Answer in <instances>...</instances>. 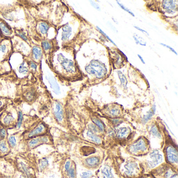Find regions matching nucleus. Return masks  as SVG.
Masks as SVG:
<instances>
[{"label": "nucleus", "mask_w": 178, "mask_h": 178, "mask_svg": "<svg viewBox=\"0 0 178 178\" xmlns=\"http://www.w3.org/2000/svg\"><path fill=\"white\" fill-rule=\"evenodd\" d=\"M0 52H1V50H0Z\"/></svg>", "instance_id": "nucleus-51"}, {"label": "nucleus", "mask_w": 178, "mask_h": 178, "mask_svg": "<svg viewBox=\"0 0 178 178\" xmlns=\"http://www.w3.org/2000/svg\"><path fill=\"white\" fill-rule=\"evenodd\" d=\"M117 73H118V76L119 77L120 82H121V86H122L124 89H126L127 85H128V80H127L126 77L121 71H118Z\"/></svg>", "instance_id": "nucleus-21"}, {"label": "nucleus", "mask_w": 178, "mask_h": 178, "mask_svg": "<svg viewBox=\"0 0 178 178\" xmlns=\"http://www.w3.org/2000/svg\"><path fill=\"white\" fill-rule=\"evenodd\" d=\"M134 28H135L136 30H139V31H141V32H142V33H143V34H146V35H147L148 36H149V34L148 32L145 31V30H142V28H139V27L136 26H134Z\"/></svg>", "instance_id": "nucleus-41"}, {"label": "nucleus", "mask_w": 178, "mask_h": 178, "mask_svg": "<svg viewBox=\"0 0 178 178\" xmlns=\"http://www.w3.org/2000/svg\"><path fill=\"white\" fill-rule=\"evenodd\" d=\"M57 60L60 63L63 69L69 74L75 73L77 68L73 61L66 58L62 53H60L57 56Z\"/></svg>", "instance_id": "nucleus-13"}, {"label": "nucleus", "mask_w": 178, "mask_h": 178, "mask_svg": "<svg viewBox=\"0 0 178 178\" xmlns=\"http://www.w3.org/2000/svg\"><path fill=\"white\" fill-rule=\"evenodd\" d=\"M77 167V178H93L95 177V171L93 170H88L82 166Z\"/></svg>", "instance_id": "nucleus-16"}, {"label": "nucleus", "mask_w": 178, "mask_h": 178, "mask_svg": "<svg viewBox=\"0 0 178 178\" xmlns=\"http://www.w3.org/2000/svg\"><path fill=\"white\" fill-rule=\"evenodd\" d=\"M160 44H161L162 46H163V47H166L167 48H168V49H169L172 52L174 53H175V54H176V55H177V54H177V53H176V51H175V50H174V49H173L171 47H170V46H168V45H167V44H164V43H160Z\"/></svg>", "instance_id": "nucleus-38"}, {"label": "nucleus", "mask_w": 178, "mask_h": 178, "mask_svg": "<svg viewBox=\"0 0 178 178\" xmlns=\"http://www.w3.org/2000/svg\"><path fill=\"white\" fill-rule=\"evenodd\" d=\"M64 173L66 178H77V165L75 160L67 158L63 166Z\"/></svg>", "instance_id": "nucleus-12"}, {"label": "nucleus", "mask_w": 178, "mask_h": 178, "mask_svg": "<svg viewBox=\"0 0 178 178\" xmlns=\"http://www.w3.org/2000/svg\"><path fill=\"white\" fill-rule=\"evenodd\" d=\"M49 28V25L45 22H41L39 25V30L40 32L42 34H46L47 33Z\"/></svg>", "instance_id": "nucleus-23"}, {"label": "nucleus", "mask_w": 178, "mask_h": 178, "mask_svg": "<svg viewBox=\"0 0 178 178\" xmlns=\"http://www.w3.org/2000/svg\"><path fill=\"white\" fill-rule=\"evenodd\" d=\"M112 150L116 172L120 178H139L143 175L141 162L136 157H123L115 149Z\"/></svg>", "instance_id": "nucleus-3"}, {"label": "nucleus", "mask_w": 178, "mask_h": 178, "mask_svg": "<svg viewBox=\"0 0 178 178\" xmlns=\"http://www.w3.org/2000/svg\"><path fill=\"white\" fill-rule=\"evenodd\" d=\"M122 148L128 155L136 158L147 155L151 149L149 141L143 135L133 139Z\"/></svg>", "instance_id": "nucleus-6"}, {"label": "nucleus", "mask_w": 178, "mask_h": 178, "mask_svg": "<svg viewBox=\"0 0 178 178\" xmlns=\"http://www.w3.org/2000/svg\"><path fill=\"white\" fill-rule=\"evenodd\" d=\"M13 116H12L11 114H8V115L6 116L3 120L4 123L5 124H7V125L10 124L12 121H13Z\"/></svg>", "instance_id": "nucleus-30"}, {"label": "nucleus", "mask_w": 178, "mask_h": 178, "mask_svg": "<svg viewBox=\"0 0 178 178\" xmlns=\"http://www.w3.org/2000/svg\"><path fill=\"white\" fill-rule=\"evenodd\" d=\"M2 102H1V101H0V107L1 106H2Z\"/></svg>", "instance_id": "nucleus-48"}, {"label": "nucleus", "mask_w": 178, "mask_h": 178, "mask_svg": "<svg viewBox=\"0 0 178 178\" xmlns=\"http://www.w3.org/2000/svg\"><path fill=\"white\" fill-rule=\"evenodd\" d=\"M105 119L106 133L103 139V148L106 150L124 147L134 139L137 130L125 119Z\"/></svg>", "instance_id": "nucleus-1"}, {"label": "nucleus", "mask_w": 178, "mask_h": 178, "mask_svg": "<svg viewBox=\"0 0 178 178\" xmlns=\"http://www.w3.org/2000/svg\"><path fill=\"white\" fill-rule=\"evenodd\" d=\"M47 79L50 85L51 88L52 89L55 93L57 94H59L60 92V87L57 84V82H56V80H55V79L51 76L48 77Z\"/></svg>", "instance_id": "nucleus-20"}, {"label": "nucleus", "mask_w": 178, "mask_h": 178, "mask_svg": "<svg viewBox=\"0 0 178 178\" xmlns=\"http://www.w3.org/2000/svg\"><path fill=\"white\" fill-rule=\"evenodd\" d=\"M106 152L103 147L80 141L76 147V158L79 166L96 171L105 158Z\"/></svg>", "instance_id": "nucleus-2"}, {"label": "nucleus", "mask_w": 178, "mask_h": 178, "mask_svg": "<svg viewBox=\"0 0 178 178\" xmlns=\"http://www.w3.org/2000/svg\"><path fill=\"white\" fill-rule=\"evenodd\" d=\"M137 56L139 57V59H140V60H141V62L143 64H145V62L144 61V59L142 57V56L141 55H139V54H137Z\"/></svg>", "instance_id": "nucleus-45"}, {"label": "nucleus", "mask_w": 178, "mask_h": 178, "mask_svg": "<svg viewBox=\"0 0 178 178\" xmlns=\"http://www.w3.org/2000/svg\"><path fill=\"white\" fill-rule=\"evenodd\" d=\"M100 112L103 118L108 119H124V109L118 103H111L105 105Z\"/></svg>", "instance_id": "nucleus-9"}, {"label": "nucleus", "mask_w": 178, "mask_h": 178, "mask_svg": "<svg viewBox=\"0 0 178 178\" xmlns=\"http://www.w3.org/2000/svg\"><path fill=\"white\" fill-rule=\"evenodd\" d=\"M34 93L33 90H30L25 94V98L28 101H31L34 99Z\"/></svg>", "instance_id": "nucleus-28"}, {"label": "nucleus", "mask_w": 178, "mask_h": 178, "mask_svg": "<svg viewBox=\"0 0 178 178\" xmlns=\"http://www.w3.org/2000/svg\"><path fill=\"white\" fill-rule=\"evenodd\" d=\"M117 2V4H118L119 6L120 7H121L122 10H124L125 11H126V12H128L131 15H132L133 16H135V15H134V14L133 13L132 11H131V10H129L128 7H125L123 4H122L121 3H119V1H116Z\"/></svg>", "instance_id": "nucleus-33"}, {"label": "nucleus", "mask_w": 178, "mask_h": 178, "mask_svg": "<svg viewBox=\"0 0 178 178\" xmlns=\"http://www.w3.org/2000/svg\"><path fill=\"white\" fill-rule=\"evenodd\" d=\"M54 114L57 122L60 123L63 122L64 118V110L62 104L59 102H57L55 104Z\"/></svg>", "instance_id": "nucleus-15"}, {"label": "nucleus", "mask_w": 178, "mask_h": 178, "mask_svg": "<svg viewBox=\"0 0 178 178\" xmlns=\"http://www.w3.org/2000/svg\"><path fill=\"white\" fill-rule=\"evenodd\" d=\"M5 136H6V131L5 130H0V139H3L5 137Z\"/></svg>", "instance_id": "nucleus-40"}, {"label": "nucleus", "mask_w": 178, "mask_h": 178, "mask_svg": "<svg viewBox=\"0 0 178 178\" xmlns=\"http://www.w3.org/2000/svg\"><path fill=\"white\" fill-rule=\"evenodd\" d=\"M7 46H6V45H5V44H3V45L0 46V50H1V51L2 52H5L6 51H7Z\"/></svg>", "instance_id": "nucleus-43"}, {"label": "nucleus", "mask_w": 178, "mask_h": 178, "mask_svg": "<svg viewBox=\"0 0 178 178\" xmlns=\"http://www.w3.org/2000/svg\"><path fill=\"white\" fill-rule=\"evenodd\" d=\"M48 141L49 138L47 136H41L32 139L29 142L28 145L30 148H34L43 143L48 142Z\"/></svg>", "instance_id": "nucleus-17"}, {"label": "nucleus", "mask_w": 178, "mask_h": 178, "mask_svg": "<svg viewBox=\"0 0 178 178\" xmlns=\"http://www.w3.org/2000/svg\"><path fill=\"white\" fill-rule=\"evenodd\" d=\"M109 25L111 27V28H112V30H114L115 31H116V33H118V30H116V28H115V27H114L111 24H110V23H109Z\"/></svg>", "instance_id": "nucleus-46"}, {"label": "nucleus", "mask_w": 178, "mask_h": 178, "mask_svg": "<svg viewBox=\"0 0 178 178\" xmlns=\"http://www.w3.org/2000/svg\"><path fill=\"white\" fill-rule=\"evenodd\" d=\"M72 34V28L68 24L65 25L62 27V40L66 41L69 40V38Z\"/></svg>", "instance_id": "nucleus-18"}, {"label": "nucleus", "mask_w": 178, "mask_h": 178, "mask_svg": "<svg viewBox=\"0 0 178 178\" xmlns=\"http://www.w3.org/2000/svg\"><path fill=\"white\" fill-rule=\"evenodd\" d=\"M90 2L91 5L94 7L95 9H96L97 10H98L99 11H100V7L99 5H98V3L95 2V1H90Z\"/></svg>", "instance_id": "nucleus-37"}, {"label": "nucleus", "mask_w": 178, "mask_h": 178, "mask_svg": "<svg viewBox=\"0 0 178 178\" xmlns=\"http://www.w3.org/2000/svg\"><path fill=\"white\" fill-rule=\"evenodd\" d=\"M20 178H22V177H20Z\"/></svg>", "instance_id": "nucleus-50"}, {"label": "nucleus", "mask_w": 178, "mask_h": 178, "mask_svg": "<svg viewBox=\"0 0 178 178\" xmlns=\"http://www.w3.org/2000/svg\"><path fill=\"white\" fill-rule=\"evenodd\" d=\"M176 1H163L162 8L165 12L168 14H174L177 11V3Z\"/></svg>", "instance_id": "nucleus-14"}, {"label": "nucleus", "mask_w": 178, "mask_h": 178, "mask_svg": "<svg viewBox=\"0 0 178 178\" xmlns=\"http://www.w3.org/2000/svg\"><path fill=\"white\" fill-rule=\"evenodd\" d=\"M0 29L1 30L2 33L6 35H10L11 34V31L10 28L8 27L5 23L2 21L0 22Z\"/></svg>", "instance_id": "nucleus-22"}, {"label": "nucleus", "mask_w": 178, "mask_h": 178, "mask_svg": "<svg viewBox=\"0 0 178 178\" xmlns=\"http://www.w3.org/2000/svg\"><path fill=\"white\" fill-rule=\"evenodd\" d=\"M162 150L165 156L166 162L173 168H178V152L177 145L170 135L166 128L165 137Z\"/></svg>", "instance_id": "nucleus-8"}, {"label": "nucleus", "mask_w": 178, "mask_h": 178, "mask_svg": "<svg viewBox=\"0 0 178 178\" xmlns=\"http://www.w3.org/2000/svg\"><path fill=\"white\" fill-rule=\"evenodd\" d=\"M154 178H178V169L165 162L150 172Z\"/></svg>", "instance_id": "nucleus-11"}, {"label": "nucleus", "mask_w": 178, "mask_h": 178, "mask_svg": "<svg viewBox=\"0 0 178 178\" xmlns=\"http://www.w3.org/2000/svg\"><path fill=\"white\" fill-rule=\"evenodd\" d=\"M133 38L134 39V41L135 42L136 44H139V45L143 46H146V42L142 37H141L137 34H135V35L133 36Z\"/></svg>", "instance_id": "nucleus-24"}, {"label": "nucleus", "mask_w": 178, "mask_h": 178, "mask_svg": "<svg viewBox=\"0 0 178 178\" xmlns=\"http://www.w3.org/2000/svg\"><path fill=\"white\" fill-rule=\"evenodd\" d=\"M42 46H43V49H44V50L46 51H47L51 48V44L49 41H47V40L43 41Z\"/></svg>", "instance_id": "nucleus-34"}, {"label": "nucleus", "mask_w": 178, "mask_h": 178, "mask_svg": "<svg viewBox=\"0 0 178 178\" xmlns=\"http://www.w3.org/2000/svg\"><path fill=\"white\" fill-rule=\"evenodd\" d=\"M86 72L90 75H93L98 80H102L107 75V69L103 62L93 60L85 67Z\"/></svg>", "instance_id": "nucleus-10"}, {"label": "nucleus", "mask_w": 178, "mask_h": 178, "mask_svg": "<svg viewBox=\"0 0 178 178\" xmlns=\"http://www.w3.org/2000/svg\"><path fill=\"white\" fill-rule=\"evenodd\" d=\"M137 158L141 162L143 174L150 173L152 170L166 162L162 148L151 149L147 155Z\"/></svg>", "instance_id": "nucleus-5"}, {"label": "nucleus", "mask_w": 178, "mask_h": 178, "mask_svg": "<svg viewBox=\"0 0 178 178\" xmlns=\"http://www.w3.org/2000/svg\"><path fill=\"white\" fill-rule=\"evenodd\" d=\"M165 125L159 118L152 119L146 124L142 134L147 138L150 143L151 149L162 148L163 146Z\"/></svg>", "instance_id": "nucleus-4"}, {"label": "nucleus", "mask_w": 178, "mask_h": 178, "mask_svg": "<svg viewBox=\"0 0 178 178\" xmlns=\"http://www.w3.org/2000/svg\"><path fill=\"white\" fill-rule=\"evenodd\" d=\"M18 36H20L23 39H24L25 40L27 41V38L25 34L24 33H23L22 31H21V32H19L18 33Z\"/></svg>", "instance_id": "nucleus-42"}, {"label": "nucleus", "mask_w": 178, "mask_h": 178, "mask_svg": "<svg viewBox=\"0 0 178 178\" xmlns=\"http://www.w3.org/2000/svg\"><path fill=\"white\" fill-rule=\"evenodd\" d=\"M33 53L34 57L36 60L39 59L42 56V51L41 49L36 46L33 47Z\"/></svg>", "instance_id": "nucleus-25"}, {"label": "nucleus", "mask_w": 178, "mask_h": 178, "mask_svg": "<svg viewBox=\"0 0 178 178\" xmlns=\"http://www.w3.org/2000/svg\"><path fill=\"white\" fill-rule=\"evenodd\" d=\"M20 165H21V167H21V169L23 173H24L25 175L27 177L30 178L31 175H30V171H29V169H28L26 166L25 165L24 163H23V162H21Z\"/></svg>", "instance_id": "nucleus-26"}, {"label": "nucleus", "mask_w": 178, "mask_h": 178, "mask_svg": "<svg viewBox=\"0 0 178 178\" xmlns=\"http://www.w3.org/2000/svg\"><path fill=\"white\" fill-rule=\"evenodd\" d=\"M0 151L3 153L8 152V148L7 146V144L3 140L0 141Z\"/></svg>", "instance_id": "nucleus-29"}, {"label": "nucleus", "mask_w": 178, "mask_h": 178, "mask_svg": "<svg viewBox=\"0 0 178 178\" xmlns=\"http://www.w3.org/2000/svg\"><path fill=\"white\" fill-rule=\"evenodd\" d=\"M22 121H23V114H22L21 112L20 111L19 112V116H18V122H17V128H20L21 127Z\"/></svg>", "instance_id": "nucleus-36"}, {"label": "nucleus", "mask_w": 178, "mask_h": 178, "mask_svg": "<svg viewBox=\"0 0 178 178\" xmlns=\"http://www.w3.org/2000/svg\"><path fill=\"white\" fill-rule=\"evenodd\" d=\"M139 178H154V177L151 173H148V174H143Z\"/></svg>", "instance_id": "nucleus-39"}, {"label": "nucleus", "mask_w": 178, "mask_h": 178, "mask_svg": "<svg viewBox=\"0 0 178 178\" xmlns=\"http://www.w3.org/2000/svg\"><path fill=\"white\" fill-rule=\"evenodd\" d=\"M28 68L26 66H25V62H23L22 64L19 67L18 71L20 72V73L26 74L28 72Z\"/></svg>", "instance_id": "nucleus-32"}, {"label": "nucleus", "mask_w": 178, "mask_h": 178, "mask_svg": "<svg viewBox=\"0 0 178 178\" xmlns=\"http://www.w3.org/2000/svg\"><path fill=\"white\" fill-rule=\"evenodd\" d=\"M112 20L114 21V23H116V24H118V21H116V20H115L113 17H112Z\"/></svg>", "instance_id": "nucleus-47"}, {"label": "nucleus", "mask_w": 178, "mask_h": 178, "mask_svg": "<svg viewBox=\"0 0 178 178\" xmlns=\"http://www.w3.org/2000/svg\"><path fill=\"white\" fill-rule=\"evenodd\" d=\"M45 130H46V126H44V124L41 123L28 134V137L30 138L35 137L36 136L42 134L45 131Z\"/></svg>", "instance_id": "nucleus-19"}, {"label": "nucleus", "mask_w": 178, "mask_h": 178, "mask_svg": "<svg viewBox=\"0 0 178 178\" xmlns=\"http://www.w3.org/2000/svg\"><path fill=\"white\" fill-rule=\"evenodd\" d=\"M8 142L11 147H15L16 145V139L15 136H10V138L8 139Z\"/></svg>", "instance_id": "nucleus-35"}, {"label": "nucleus", "mask_w": 178, "mask_h": 178, "mask_svg": "<svg viewBox=\"0 0 178 178\" xmlns=\"http://www.w3.org/2000/svg\"><path fill=\"white\" fill-rule=\"evenodd\" d=\"M30 66H31V68L34 70H36L37 69V65H36L34 62H31V63H30Z\"/></svg>", "instance_id": "nucleus-44"}, {"label": "nucleus", "mask_w": 178, "mask_h": 178, "mask_svg": "<svg viewBox=\"0 0 178 178\" xmlns=\"http://www.w3.org/2000/svg\"><path fill=\"white\" fill-rule=\"evenodd\" d=\"M96 28L98 30L99 32L100 33H101L102 35H103V37H105L107 39L109 40V41H110V42H111L112 43L114 44V45H116V43L113 41L111 39V38H110L109 37V36L106 34V33H104V31H103V30H101V29H100V28L98 26H96Z\"/></svg>", "instance_id": "nucleus-31"}, {"label": "nucleus", "mask_w": 178, "mask_h": 178, "mask_svg": "<svg viewBox=\"0 0 178 178\" xmlns=\"http://www.w3.org/2000/svg\"><path fill=\"white\" fill-rule=\"evenodd\" d=\"M51 178H54V176H51Z\"/></svg>", "instance_id": "nucleus-49"}, {"label": "nucleus", "mask_w": 178, "mask_h": 178, "mask_svg": "<svg viewBox=\"0 0 178 178\" xmlns=\"http://www.w3.org/2000/svg\"><path fill=\"white\" fill-rule=\"evenodd\" d=\"M48 160L46 158H43L40 160L39 163V168L41 170H43L44 169L46 168L48 165Z\"/></svg>", "instance_id": "nucleus-27"}, {"label": "nucleus", "mask_w": 178, "mask_h": 178, "mask_svg": "<svg viewBox=\"0 0 178 178\" xmlns=\"http://www.w3.org/2000/svg\"><path fill=\"white\" fill-rule=\"evenodd\" d=\"M95 178H120L116 172L112 149L107 150L105 158L95 171Z\"/></svg>", "instance_id": "nucleus-7"}]
</instances>
